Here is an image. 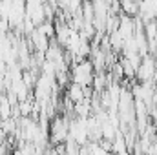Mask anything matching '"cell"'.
<instances>
[{
	"label": "cell",
	"instance_id": "2",
	"mask_svg": "<svg viewBox=\"0 0 157 155\" xmlns=\"http://www.w3.org/2000/svg\"><path fill=\"white\" fill-rule=\"evenodd\" d=\"M70 122L71 120L62 119V117H57L51 122V126H49V137H51L53 144H64L70 139Z\"/></svg>",
	"mask_w": 157,
	"mask_h": 155
},
{
	"label": "cell",
	"instance_id": "3",
	"mask_svg": "<svg viewBox=\"0 0 157 155\" xmlns=\"http://www.w3.org/2000/svg\"><path fill=\"white\" fill-rule=\"evenodd\" d=\"M155 60L152 59V57H143V62H141V66H139V70H137V77L141 82H152V78H155Z\"/></svg>",
	"mask_w": 157,
	"mask_h": 155
},
{
	"label": "cell",
	"instance_id": "4",
	"mask_svg": "<svg viewBox=\"0 0 157 155\" xmlns=\"http://www.w3.org/2000/svg\"><path fill=\"white\" fill-rule=\"evenodd\" d=\"M66 99H70L73 104H77V102H82L84 99H86V95H84V86H80L77 82H71L70 86H68V91H66Z\"/></svg>",
	"mask_w": 157,
	"mask_h": 155
},
{
	"label": "cell",
	"instance_id": "1",
	"mask_svg": "<svg viewBox=\"0 0 157 155\" xmlns=\"http://www.w3.org/2000/svg\"><path fill=\"white\" fill-rule=\"evenodd\" d=\"M93 62L91 60H78L75 62L73 70H71V80L77 82L80 86H91L93 84Z\"/></svg>",
	"mask_w": 157,
	"mask_h": 155
},
{
	"label": "cell",
	"instance_id": "6",
	"mask_svg": "<svg viewBox=\"0 0 157 155\" xmlns=\"http://www.w3.org/2000/svg\"><path fill=\"white\" fill-rule=\"evenodd\" d=\"M37 29H39L42 35H46L48 39L55 35V24H51V22H48V20H46V22H42L40 26H37Z\"/></svg>",
	"mask_w": 157,
	"mask_h": 155
},
{
	"label": "cell",
	"instance_id": "5",
	"mask_svg": "<svg viewBox=\"0 0 157 155\" xmlns=\"http://www.w3.org/2000/svg\"><path fill=\"white\" fill-rule=\"evenodd\" d=\"M91 112H93V106H91L90 99H84L82 102H77V104H75V115H77L78 119H88Z\"/></svg>",
	"mask_w": 157,
	"mask_h": 155
},
{
	"label": "cell",
	"instance_id": "7",
	"mask_svg": "<svg viewBox=\"0 0 157 155\" xmlns=\"http://www.w3.org/2000/svg\"><path fill=\"white\" fill-rule=\"evenodd\" d=\"M9 115H11V102L6 97H2L0 99V117L2 119H9Z\"/></svg>",
	"mask_w": 157,
	"mask_h": 155
}]
</instances>
